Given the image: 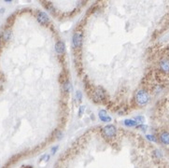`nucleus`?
<instances>
[{
    "label": "nucleus",
    "instance_id": "1",
    "mask_svg": "<svg viewBox=\"0 0 169 168\" xmlns=\"http://www.w3.org/2000/svg\"><path fill=\"white\" fill-rule=\"evenodd\" d=\"M136 100L139 106H144V105L148 103V101H149V94L144 90L138 91L136 95Z\"/></svg>",
    "mask_w": 169,
    "mask_h": 168
},
{
    "label": "nucleus",
    "instance_id": "2",
    "mask_svg": "<svg viewBox=\"0 0 169 168\" xmlns=\"http://www.w3.org/2000/svg\"><path fill=\"white\" fill-rule=\"evenodd\" d=\"M159 68L162 72L169 74V57L163 58L159 62Z\"/></svg>",
    "mask_w": 169,
    "mask_h": 168
},
{
    "label": "nucleus",
    "instance_id": "3",
    "mask_svg": "<svg viewBox=\"0 0 169 168\" xmlns=\"http://www.w3.org/2000/svg\"><path fill=\"white\" fill-rule=\"evenodd\" d=\"M103 132H104V134H106V136H115V134H116V128L112 125L106 126V127L104 128Z\"/></svg>",
    "mask_w": 169,
    "mask_h": 168
},
{
    "label": "nucleus",
    "instance_id": "4",
    "mask_svg": "<svg viewBox=\"0 0 169 168\" xmlns=\"http://www.w3.org/2000/svg\"><path fill=\"white\" fill-rule=\"evenodd\" d=\"M73 43L75 47H79L81 44V36L79 33H76L73 37Z\"/></svg>",
    "mask_w": 169,
    "mask_h": 168
},
{
    "label": "nucleus",
    "instance_id": "5",
    "mask_svg": "<svg viewBox=\"0 0 169 168\" xmlns=\"http://www.w3.org/2000/svg\"><path fill=\"white\" fill-rule=\"evenodd\" d=\"M37 19H39V21L40 23H47L49 19H48V17L46 16L45 13H43V12H40V13L39 14V16H37Z\"/></svg>",
    "mask_w": 169,
    "mask_h": 168
},
{
    "label": "nucleus",
    "instance_id": "6",
    "mask_svg": "<svg viewBox=\"0 0 169 168\" xmlns=\"http://www.w3.org/2000/svg\"><path fill=\"white\" fill-rule=\"evenodd\" d=\"M161 141L163 144H169V134L164 132L161 134Z\"/></svg>",
    "mask_w": 169,
    "mask_h": 168
},
{
    "label": "nucleus",
    "instance_id": "7",
    "mask_svg": "<svg viewBox=\"0 0 169 168\" xmlns=\"http://www.w3.org/2000/svg\"><path fill=\"white\" fill-rule=\"evenodd\" d=\"M99 117H100V119L102 120L103 121H109V120H110V118H109L107 114H106L105 110H102L99 113Z\"/></svg>",
    "mask_w": 169,
    "mask_h": 168
},
{
    "label": "nucleus",
    "instance_id": "8",
    "mask_svg": "<svg viewBox=\"0 0 169 168\" xmlns=\"http://www.w3.org/2000/svg\"><path fill=\"white\" fill-rule=\"evenodd\" d=\"M56 50L58 52H64V43H62V42H58L57 45H56Z\"/></svg>",
    "mask_w": 169,
    "mask_h": 168
},
{
    "label": "nucleus",
    "instance_id": "9",
    "mask_svg": "<svg viewBox=\"0 0 169 168\" xmlns=\"http://www.w3.org/2000/svg\"><path fill=\"white\" fill-rule=\"evenodd\" d=\"M10 35H11V32L10 30H7V31H5L3 33V39H10Z\"/></svg>",
    "mask_w": 169,
    "mask_h": 168
},
{
    "label": "nucleus",
    "instance_id": "10",
    "mask_svg": "<svg viewBox=\"0 0 169 168\" xmlns=\"http://www.w3.org/2000/svg\"><path fill=\"white\" fill-rule=\"evenodd\" d=\"M124 123H125V125H127V126H133V125H136V121L131 120H126L124 121Z\"/></svg>",
    "mask_w": 169,
    "mask_h": 168
}]
</instances>
